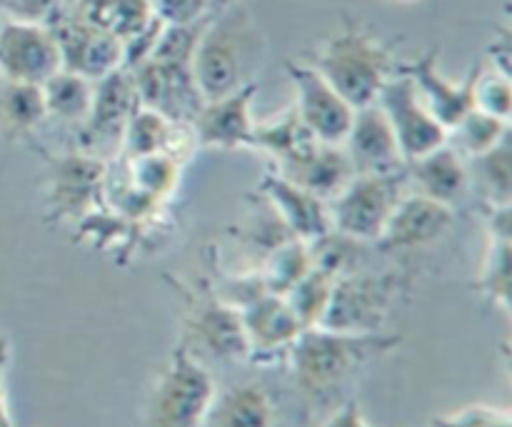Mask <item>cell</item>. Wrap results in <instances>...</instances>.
<instances>
[{
  "instance_id": "cell-1",
  "label": "cell",
  "mask_w": 512,
  "mask_h": 427,
  "mask_svg": "<svg viewBox=\"0 0 512 427\" xmlns=\"http://www.w3.org/2000/svg\"><path fill=\"white\" fill-rule=\"evenodd\" d=\"M400 335L340 333L328 328H305L288 350L290 373L305 408H323L340 390L375 360L400 348Z\"/></svg>"
},
{
  "instance_id": "cell-2",
  "label": "cell",
  "mask_w": 512,
  "mask_h": 427,
  "mask_svg": "<svg viewBox=\"0 0 512 427\" xmlns=\"http://www.w3.org/2000/svg\"><path fill=\"white\" fill-rule=\"evenodd\" d=\"M265 55V38L253 15L238 5L220 8L200 33L193 53V78L203 100L223 98L255 78Z\"/></svg>"
},
{
  "instance_id": "cell-3",
  "label": "cell",
  "mask_w": 512,
  "mask_h": 427,
  "mask_svg": "<svg viewBox=\"0 0 512 427\" xmlns=\"http://www.w3.org/2000/svg\"><path fill=\"white\" fill-rule=\"evenodd\" d=\"M310 65L348 100L363 108L378 100L380 90L398 75L400 60L393 43L380 40L355 15H343V28L320 43Z\"/></svg>"
},
{
  "instance_id": "cell-4",
  "label": "cell",
  "mask_w": 512,
  "mask_h": 427,
  "mask_svg": "<svg viewBox=\"0 0 512 427\" xmlns=\"http://www.w3.org/2000/svg\"><path fill=\"white\" fill-rule=\"evenodd\" d=\"M173 285L185 300L180 348L188 350L203 365L205 360L220 365L250 360V345L243 328V315H240L235 305L225 303L213 288H205V285L185 288L178 280H173Z\"/></svg>"
},
{
  "instance_id": "cell-5",
  "label": "cell",
  "mask_w": 512,
  "mask_h": 427,
  "mask_svg": "<svg viewBox=\"0 0 512 427\" xmlns=\"http://www.w3.org/2000/svg\"><path fill=\"white\" fill-rule=\"evenodd\" d=\"M213 400L208 368L178 345L150 390L143 427H205Z\"/></svg>"
},
{
  "instance_id": "cell-6",
  "label": "cell",
  "mask_w": 512,
  "mask_h": 427,
  "mask_svg": "<svg viewBox=\"0 0 512 427\" xmlns=\"http://www.w3.org/2000/svg\"><path fill=\"white\" fill-rule=\"evenodd\" d=\"M408 273H368L355 270L335 280L320 328L340 333H383L393 305L408 293Z\"/></svg>"
},
{
  "instance_id": "cell-7",
  "label": "cell",
  "mask_w": 512,
  "mask_h": 427,
  "mask_svg": "<svg viewBox=\"0 0 512 427\" xmlns=\"http://www.w3.org/2000/svg\"><path fill=\"white\" fill-rule=\"evenodd\" d=\"M408 193L405 170L355 175L328 203L330 228L360 243H375L400 198Z\"/></svg>"
},
{
  "instance_id": "cell-8",
  "label": "cell",
  "mask_w": 512,
  "mask_h": 427,
  "mask_svg": "<svg viewBox=\"0 0 512 427\" xmlns=\"http://www.w3.org/2000/svg\"><path fill=\"white\" fill-rule=\"evenodd\" d=\"M45 208L53 223H80L105 200L108 165L85 150L55 155L45 168Z\"/></svg>"
},
{
  "instance_id": "cell-9",
  "label": "cell",
  "mask_w": 512,
  "mask_h": 427,
  "mask_svg": "<svg viewBox=\"0 0 512 427\" xmlns=\"http://www.w3.org/2000/svg\"><path fill=\"white\" fill-rule=\"evenodd\" d=\"M140 105L158 110L165 118L190 123L205 103L193 78V60L178 55L150 53L143 63L130 68Z\"/></svg>"
},
{
  "instance_id": "cell-10",
  "label": "cell",
  "mask_w": 512,
  "mask_h": 427,
  "mask_svg": "<svg viewBox=\"0 0 512 427\" xmlns=\"http://www.w3.org/2000/svg\"><path fill=\"white\" fill-rule=\"evenodd\" d=\"M288 78L295 88V113L318 143L343 145L353 125L355 108L310 63L288 60Z\"/></svg>"
},
{
  "instance_id": "cell-11",
  "label": "cell",
  "mask_w": 512,
  "mask_h": 427,
  "mask_svg": "<svg viewBox=\"0 0 512 427\" xmlns=\"http://www.w3.org/2000/svg\"><path fill=\"white\" fill-rule=\"evenodd\" d=\"M60 68V45L48 23L8 18L0 25V78L43 85Z\"/></svg>"
},
{
  "instance_id": "cell-12",
  "label": "cell",
  "mask_w": 512,
  "mask_h": 427,
  "mask_svg": "<svg viewBox=\"0 0 512 427\" xmlns=\"http://www.w3.org/2000/svg\"><path fill=\"white\" fill-rule=\"evenodd\" d=\"M378 105L388 115L390 125H393V133L398 138L405 163L440 148V145H445L450 140L448 130L430 113V108L423 103L415 85L403 73L395 75L380 90Z\"/></svg>"
},
{
  "instance_id": "cell-13",
  "label": "cell",
  "mask_w": 512,
  "mask_h": 427,
  "mask_svg": "<svg viewBox=\"0 0 512 427\" xmlns=\"http://www.w3.org/2000/svg\"><path fill=\"white\" fill-rule=\"evenodd\" d=\"M480 68L483 65L478 63L468 70L463 80H453L440 70V50L430 48L410 63H400L398 73L410 78L430 113L443 123L448 133H453L460 120L475 108V80H478Z\"/></svg>"
},
{
  "instance_id": "cell-14",
  "label": "cell",
  "mask_w": 512,
  "mask_h": 427,
  "mask_svg": "<svg viewBox=\"0 0 512 427\" xmlns=\"http://www.w3.org/2000/svg\"><path fill=\"white\" fill-rule=\"evenodd\" d=\"M258 90V80H250L223 98L205 100L195 118L190 120L198 148L255 150V125L258 123H255L253 103Z\"/></svg>"
},
{
  "instance_id": "cell-15",
  "label": "cell",
  "mask_w": 512,
  "mask_h": 427,
  "mask_svg": "<svg viewBox=\"0 0 512 427\" xmlns=\"http://www.w3.org/2000/svg\"><path fill=\"white\" fill-rule=\"evenodd\" d=\"M140 108L138 90H135L133 73L128 68H118L105 78L95 80L93 105L90 115L78 130L80 150L98 155L100 145L123 143V133L128 120Z\"/></svg>"
},
{
  "instance_id": "cell-16",
  "label": "cell",
  "mask_w": 512,
  "mask_h": 427,
  "mask_svg": "<svg viewBox=\"0 0 512 427\" xmlns=\"http://www.w3.org/2000/svg\"><path fill=\"white\" fill-rule=\"evenodd\" d=\"M455 210L420 193H405L390 213L383 233L375 240L383 253H413L428 248L450 233Z\"/></svg>"
},
{
  "instance_id": "cell-17",
  "label": "cell",
  "mask_w": 512,
  "mask_h": 427,
  "mask_svg": "<svg viewBox=\"0 0 512 427\" xmlns=\"http://www.w3.org/2000/svg\"><path fill=\"white\" fill-rule=\"evenodd\" d=\"M50 28L58 38L63 68L70 73L100 80L113 70L123 68L125 48L108 30L95 28V25L85 23L70 13H60L50 23Z\"/></svg>"
},
{
  "instance_id": "cell-18",
  "label": "cell",
  "mask_w": 512,
  "mask_h": 427,
  "mask_svg": "<svg viewBox=\"0 0 512 427\" xmlns=\"http://www.w3.org/2000/svg\"><path fill=\"white\" fill-rule=\"evenodd\" d=\"M240 315H243V328L248 335L250 363L288 355L290 345L303 333V325L290 300L270 290L248 300L240 308Z\"/></svg>"
},
{
  "instance_id": "cell-19",
  "label": "cell",
  "mask_w": 512,
  "mask_h": 427,
  "mask_svg": "<svg viewBox=\"0 0 512 427\" xmlns=\"http://www.w3.org/2000/svg\"><path fill=\"white\" fill-rule=\"evenodd\" d=\"M355 175L370 173H393L405 165L400 153L398 138L393 133L388 115L378 105V100L363 108H355L353 125L343 143Z\"/></svg>"
},
{
  "instance_id": "cell-20",
  "label": "cell",
  "mask_w": 512,
  "mask_h": 427,
  "mask_svg": "<svg viewBox=\"0 0 512 427\" xmlns=\"http://www.w3.org/2000/svg\"><path fill=\"white\" fill-rule=\"evenodd\" d=\"M275 165H278L275 170L283 178L300 185V188L313 193L315 198L325 200V203H330L335 195L343 193L345 185L355 178L353 163H350L343 145H328L318 143V140H313L303 150Z\"/></svg>"
},
{
  "instance_id": "cell-21",
  "label": "cell",
  "mask_w": 512,
  "mask_h": 427,
  "mask_svg": "<svg viewBox=\"0 0 512 427\" xmlns=\"http://www.w3.org/2000/svg\"><path fill=\"white\" fill-rule=\"evenodd\" d=\"M258 195L278 213L285 228L293 233V238L303 243L323 238L330 228L328 203L315 198L313 193L303 190L300 185L290 183L278 170H268L258 183Z\"/></svg>"
},
{
  "instance_id": "cell-22",
  "label": "cell",
  "mask_w": 512,
  "mask_h": 427,
  "mask_svg": "<svg viewBox=\"0 0 512 427\" xmlns=\"http://www.w3.org/2000/svg\"><path fill=\"white\" fill-rule=\"evenodd\" d=\"M403 170L415 193L450 205V208H455L470 193V170L450 140L420 158L408 160Z\"/></svg>"
},
{
  "instance_id": "cell-23",
  "label": "cell",
  "mask_w": 512,
  "mask_h": 427,
  "mask_svg": "<svg viewBox=\"0 0 512 427\" xmlns=\"http://www.w3.org/2000/svg\"><path fill=\"white\" fill-rule=\"evenodd\" d=\"M120 148H123L128 160L165 153L173 155L180 163H185V158L198 148V143H195L190 123H178V120L165 118L158 110H150L145 105H140L133 113V118L128 120V125H125Z\"/></svg>"
},
{
  "instance_id": "cell-24",
  "label": "cell",
  "mask_w": 512,
  "mask_h": 427,
  "mask_svg": "<svg viewBox=\"0 0 512 427\" xmlns=\"http://www.w3.org/2000/svg\"><path fill=\"white\" fill-rule=\"evenodd\" d=\"M488 253H485L480 280L473 285L490 305L510 313L512 285V213L510 205H483Z\"/></svg>"
},
{
  "instance_id": "cell-25",
  "label": "cell",
  "mask_w": 512,
  "mask_h": 427,
  "mask_svg": "<svg viewBox=\"0 0 512 427\" xmlns=\"http://www.w3.org/2000/svg\"><path fill=\"white\" fill-rule=\"evenodd\" d=\"M275 400L260 383H240L215 395L205 427H273Z\"/></svg>"
},
{
  "instance_id": "cell-26",
  "label": "cell",
  "mask_w": 512,
  "mask_h": 427,
  "mask_svg": "<svg viewBox=\"0 0 512 427\" xmlns=\"http://www.w3.org/2000/svg\"><path fill=\"white\" fill-rule=\"evenodd\" d=\"M48 120L40 85L0 78V135L8 143L30 138Z\"/></svg>"
},
{
  "instance_id": "cell-27",
  "label": "cell",
  "mask_w": 512,
  "mask_h": 427,
  "mask_svg": "<svg viewBox=\"0 0 512 427\" xmlns=\"http://www.w3.org/2000/svg\"><path fill=\"white\" fill-rule=\"evenodd\" d=\"M40 90H43L48 120L78 125V130L83 128L90 115V105H93L95 80L60 68L53 78L40 85Z\"/></svg>"
},
{
  "instance_id": "cell-28",
  "label": "cell",
  "mask_w": 512,
  "mask_h": 427,
  "mask_svg": "<svg viewBox=\"0 0 512 427\" xmlns=\"http://www.w3.org/2000/svg\"><path fill=\"white\" fill-rule=\"evenodd\" d=\"M470 170V190H478L483 205H512V153L510 138L475 155Z\"/></svg>"
},
{
  "instance_id": "cell-29",
  "label": "cell",
  "mask_w": 512,
  "mask_h": 427,
  "mask_svg": "<svg viewBox=\"0 0 512 427\" xmlns=\"http://www.w3.org/2000/svg\"><path fill=\"white\" fill-rule=\"evenodd\" d=\"M180 175H183V163L180 160H175L173 155L155 153L128 160V180L125 183L135 193L163 205L178 190Z\"/></svg>"
},
{
  "instance_id": "cell-30",
  "label": "cell",
  "mask_w": 512,
  "mask_h": 427,
  "mask_svg": "<svg viewBox=\"0 0 512 427\" xmlns=\"http://www.w3.org/2000/svg\"><path fill=\"white\" fill-rule=\"evenodd\" d=\"M313 135L305 128L303 120L298 118L295 108H288L280 113L278 118L268 120V123L255 125V150L268 153L275 163L290 158L293 153L303 150L305 145L313 143Z\"/></svg>"
},
{
  "instance_id": "cell-31",
  "label": "cell",
  "mask_w": 512,
  "mask_h": 427,
  "mask_svg": "<svg viewBox=\"0 0 512 427\" xmlns=\"http://www.w3.org/2000/svg\"><path fill=\"white\" fill-rule=\"evenodd\" d=\"M313 268V255H310V243L303 240H288L285 245H280L278 250L265 258L263 263V278L265 288L270 293L288 295L295 288V283L308 275V270Z\"/></svg>"
},
{
  "instance_id": "cell-32",
  "label": "cell",
  "mask_w": 512,
  "mask_h": 427,
  "mask_svg": "<svg viewBox=\"0 0 512 427\" xmlns=\"http://www.w3.org/2000/svg\"><path fill=\"white\" fill-rule=\"evenodd\" d=\"M505 138H510V120L495 118V115L483 113L478 108L470 110L460 120L458 128L450 133V143L458 148L460 155H468V158L488 153L490 148L503 143Z\"/></svg>"
},
{
  "instance_id": "cell-33",
  "label": "cell",
  "mask_w": 512,
  "mask_h": 427,
  "mask_svg": "<svg viewBox=\"0 0 512 427\" xmlns=\"http://www.w3.org/2000/svg\"><path fill=\"white\" fill-rule=\"evenodd\" d=\"M335 275L325 273L320 268H310L308 275H305L300 283H295V288L290 290L285 298L293 305L295 315H298L300 325L305 328H318L320 320H323L325 310H328L330 295H333L335 288Z\"/></svg>"
},
{
  "instance_id": "cell-34",
  "label": "cell",
  "mask_w": 512,
  "mask_h": 427,
  "mask_svg": "<svg viewBox=\"0 0 512 427\" xmlns=\"http://www.w3.org/2000/svg\"><path fill=\"white\" fill-rule=\"evenodd\" d=\"M475 108L495 118L510 120L512 110V85L510 75L498 73L493 68H480L475 80Z\"/></svg>"
},
{
  "instance_id": "cell-35",
  "label": "cell",
  "mask_w": 512,
  "mask_h": 427,
  "mask_svg": "<svg viewBox=\"0 0 512 427\" xmlns=\"http://www.w3.org/2000/svg\"><path fill=\"white\" fill-rule=\"evenodd\" d=\"M233 0H153V10L165 25H185L218 13Z\"/></svg>"
},
{
  "instance_id": "cell-36",
  "label": "cell",
  "mask_w": 512,
  "mask_h": 427,
  "mask_svg": "<svg viewBox=\"0 0 512 427\" xmlns=\"http://www.w3.org/2000/svg\"><path fill=\"white\" fill-rule=\"evenodd\" d=\"M65 0H0V10L13 20L28 23H53L63 13Z\"/></svg>"
},
{
  "instance_id": "cell-37",
  "label": "cell",
  "mask_w": 512,
  "mask_h": 427,
  "mask_svg": "<svg viewBox=\"0 0 512 427\" xmlns=\"http://www.w3.org/2000/svg\"><path fill=\"white\" fill-rule=\"evenodd\" d=\"M512 423L508 410L488 408V405H470V408L458 410L448 418L433 420V427H498Z\"/></svg>"
},
{
  "instance_id": "cell-38",
  "label": "cell",
  "mask_w": 512,
  "mask_h": 427,
  "mask_svg": "<svg viewBox=\"0 0 512 427\" xmlns=\"http://www.w3.org/2000/svg\"><path fill=\"white\" fill-rule=\"evenodd\" d=\"M510 28L508 25H503V28L498 30V35L493 38V43H490V68L498 70V73H505L510 75Z\"/></svg>"
},
{
  "instance_id": "cell-39",
  "label": "cell",
  "mask_w": 512,
  "mask_h": 427,
  "mask_svg": "<svg viewBox=\"0 0 512 427\" xmlns=\"http://www.w3.org/2000/svg\"><path fill=\"white\" fill-rule=\"evenodd\" d=\"M325 427H373V425H368L358 400H345V403L335 410L333 418L325 423Z\"/></svg>"
},
{
  "instance_id": "cell-40",
  "label": "cell",
  "mask_w": 512,
  "mask_h": 427,
  "mask_svg": "<svg viewBox=\"0 0 512 427\" xmlns=\"http://www.w3.org/2000/svg\"><path fill=\"white\" fill-rule=\"evenodd\" d=\"M5 360H8V343L0 338V370H3ZM0 427H15L13 420H10V415H8V403H5L3 383H0Z\"/></svg>"
},
{
  "instance_id": "cell-41",
  "label": "cell",
  "mask_w": 512,
  "mask_h": 427,
  "mask_svg": "<svg viewBox=\"0 0 512 427\" xmlns=\"http://www.w3.org/2000/svg\"><path fill=\"white\" fill-rule=\"evenodd\" d=\"M498 427H512V423H505V425H498Z\"/></svg>"
}]
</instances>
